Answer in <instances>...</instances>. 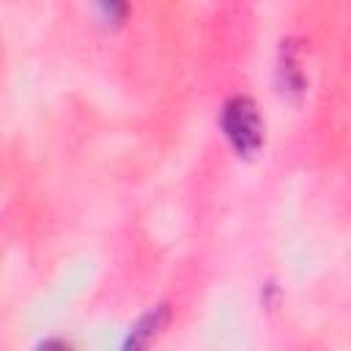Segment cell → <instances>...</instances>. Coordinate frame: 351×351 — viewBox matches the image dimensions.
I'll use <instances>...</instances> for the list:
<instances>
[{
    "mask_svg": "<svg viewBox=\"0 0 351 351\" xmlns=\"http://www.w3.org/2000/svg\"><path fill=\"white\" fill-rule=\"evenodd\" d=\"M167 318H170V307L167 304H159V307H154L151 313H145L134 326H132V332H129V337H126V348H143V346H148L165 326H167Z\"/></svg>",
    "mask_w": 351,
    "mask_h": 351,
    "instance_id": "obj_2",
    "label": "cell"
},
{
    "mask_svg": "<svg viewBox=\"0 0 351 351\" xmlns=\"http://www.w3.org/2000/svg\"><path fill=\"white\" fill-rule=\"evenodd\" d=\"M96 3L104 11V16L112 19V22H123V16L129 11V3L126 0H96Z\"/></svg>",
    "mask_w": 351,
    "mask_h": 351,
    "instance_id": "obj_4",
    "label": "cell"
},
{
    "mask_svg": "<svg viewBox=\"0 0 351 351\" xmlns=\"http://www.w3.org/2000/svg\"><path fill=\"white\" fill-rule=\"evenodd\" d=\"M280 85L288 93H302L304 90V74L293 49V41H282V55H280Z\"/></svg>",
    "mask_w": 351,
    "mask_h": 351,
    "instance_id": "obj_3",
    "label": "cell"
},
{
    "mask_svg": "<svg viewBox=\"0 0 351 351\" xmlns=\"http://www.w3.org/2000/svg\"><path fill=\"white\" fill-rule=\"evenodd\" d=\"M222 132L239 156H255L263 145V121L250 96H233L222 107Z\"/></svg>",
    "mask_w": 351,
    "mask_h": 351,
    "instance_id": "obj_1",
    "label": "cell"
}]
</instances>
